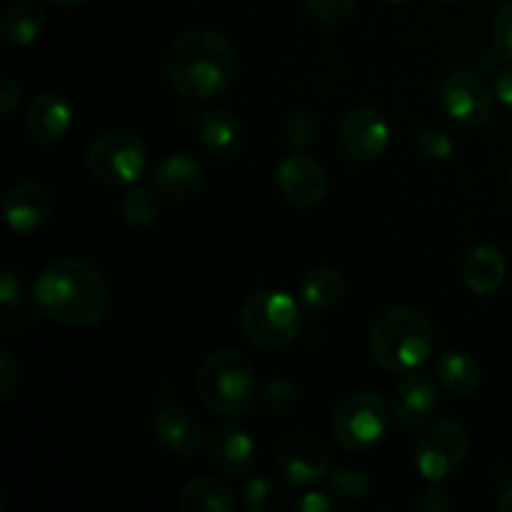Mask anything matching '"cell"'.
Listing matches in <instances>:
<instances>
[{"label": "cell", "instance_id": "obj_41", "mask_svg": "<svg viewBox=\"0 0 512 512\" xmlns=\"http://www.w3.org/2000/svg\"><path fill=\"white\" fill-rule=\"evenodd\" d=\"M508 193H510V198H512V168H510V173H508Z\"/></svg>", "mask_w": 512, "mask_h": 512}, {"label": "cell", "instance_id": "obj_33", "mask_svg": "<svg viewBox=\"0 0 512 512\" xmlns=\"http://www.w3.org/2000/svg\"><path fill=\"white\" fill-rule=\"evenodd\" d=\"M493 50L500 60L512 63V3H505L493 20Z\"/></svg>", "mask_w": 512, "mask_h": 512}, {"label": "cell", "instance_id": "obj_16", "mask_svg": "<svg viewBox=\"0 0 512 512\" xmlns=\"http://www.w3.org/2000/svg\"><path fill=\"white\" fill-rule=\"evenodd\" d=\"M393 418L405 428L428 423L440 408V390L435 380L425 375H408L393 393Z\"/></svg>", "mask_w": 512, "mask_h": 512}, {"label": "cell", "instance_id": "obj_1", "mask_svg": "<svg viewBox=\"0 0 512 512\" xmlns=\"http://www.w3.org/2000/svg\"><path fill=\"white\" fill-rule=\"evenodd\" d=\"M240 58L233 40L208 25L183 30L165 53V75L180 98L203 103L233 88Z\"/></svg>", "mask_w": 512, "mask_h": 512}, {"label": "cell", "instance_id": "obj_34", "mask_svg": "<svg viewBox=\"0 0 512 512\" xmlns=\"http://www.w3.org/2000/svg\"><path fill=\"white\" fill-rule=\"evenodd\" d=\"M20 385V365L8 348L0 350V400H10Z\"/></svg>", "mask_w": 512, "mask_h": 512}, {"label": "cell", "instance_id": "obj_39", "mask_svg": "<svg viewBox=\"0 0 512 512\" xmlns=\"http://www.w3.org/2000/svg\"><path fill=\"white\" fill-rule=\"evenodd\" d=\"M498 510L500 512H512V480L508 485L503 488V493H500L498 498Z\"/></svg>", "mask_w": 512, "mask_h": 512}, {"label": "cell", "instance_id": "obj_29", "mask_svg": "<svg viewBox=\"0 0 512 512\" xmlns=\"http://www.w3.org/2000/svg\"><path fill=\"white\" fill-rule=\"evenodd\" d=\"M368 478L355 468H338L328 478V493L338 500L340 505H353L368 495Z\"/></svg>", "mask_w": 512, "mask_h": 512}, {"label": "cell", "instance_id": "obj_37", "mask_svg": "<svg viewBox=\"0 0 512 512\" xmlns=\"http://www.w3.org/2000/svg\"><path fill=\"white\" fill-rule=\"evenodd\" d=\"M415 508L420 512H445L450 508V500L440 488H428L415 500Z\"/></svg>", "mask_w": 512, "mask_h": 512}, {"label": "cell", "instance_id": "obj_22", "mask_svg": "<svg viewBox=\"0 0 512 512\" xmlns=\"http://www.w3.org/2000/svg\"><path fill=\"white\" fill-rule=\"evenodd\" d=\"M180 510L185 512H233L235 493L220 478H195L180 490Z\"/></svg>", "mask_w": 512, "mask_h": 512}, {"label": "cell", "instance_id": "obj_3", "mask_svg": "<svg viewBox=\"0 0 512 512\" xmlns=\"http://www.w3.org/2000/svg\"><path fill=\"white\" fill-rule=\"evenodd\" d=\"M370 355L388 373H413L430 358L435 333L420 310L400 305L380 315L370 328Z\"/></svg>", "mask_w": 512, "mask_h": 512}, {"label": "cell", "instance_id": "obj_27", "mask_svg": "<svg viewBox=\"0 0 512 512\" xmlns=\"http://www.w3.org/2000/svg\"><path fill=\"white\" fill-rule=\"evenodd\" d=\"M245 508L253 512H273L280 510L285 503V488L280 480L273 475H258V478L248 480L243 490Z\"/></svg>", "mask_w": 512, "mask_h": 512}, {"label": "cell", "instance_id": "obj_10", "mask_svg": "<svg viewBox=\"0 0 512 512\" xmlns=\"http://www.w3.org/2000/svg\"><path fill=\"white\" fill-rule=\"evenodd\" d=\"M340 148L355 163H373L388 150L390 123L375 105H358L340 123Z\"/></svg>", "mask_w": 512, "mask_h": 512}, {"label": "cell", "instance_id": "obj_14", "mask_svg": "<svg viewBox=\"0 0 512 512\" xmlns=\"http://www.w3.org/2000/svg\"><path fill=\"white\" fill-rule=\"evenodd\" d=\"M55 213V198L45 185L40 183H20L5 195L3 215L5 223L15 233H35L45 228Z\"/></svg>", "mask_w": 512, "mask_h": 512}, {"label": "cell", "instance_id": "obj_21", "mask_svg": "<svg viewBox=\"0 0 512 512\" xmlns=\"http://www.w3.org/2000/svg\"><path fill=\"white\" fill-rule=\"evenodd\" d=\"M508 273V260L493 245H480L470 250V255L463 263V280L470 293L490 295L500 288Z\"/></svg>", "mask_w": 512, "mask_h": 512}, {"label": "cell", "instance_id": "obj_18", "mask_svg": "<svg viewBox=\"0 0 512 512\" xmlns=\"http://www.w3.org/2000/svg\"><path fill=\"white\" fill-rule=\"evenodd\" d=\"M153 185L163 198L168 200H190L203 190L205 170L200 160L190 155H168L160 160L153 173Z\"/></svg>", "mask_w": 512, "mask_h": 512}, {"label": "cell", "instance_id": "obj_25", "mask_svg": "<svg viewBox=\"0 0 512 512\" xmlns=\"http://www.w3.org/2000/svg\"><path fill=\"white\" fill-rule=\"evenodd\" d=\"M3 38L13 45H30L43 30V8L35 0H18L3 13Z\"/></svg>", "mask_w": 512, "mask_h": 512}, {"label": "cell", "instance_id": "obj_32", "mask_svg": "<svg viewBox=\"0 0 512 512\" xmlns=\"http://www.w3.org/2000/svg\"><path fill=\"white\" fill-rule=\"evenodd\" d=\"M310 15L323 25H338L353 15L358 0H305Z\"/></svg>", "mask_w": 512, "mask_h": 512}, {"label": "cell", "instance_id": "obj_20", "mask_svg": "<svg viewBox=\"0 0 512 512\" xmlns=\"http://www.w3.org/2000/svg\"><path fill=\"white\" fill-rule=\"evenodd\" d=\"M345 278L333 265H318L300 280V303L310 313H330L343 303Z\"/></svg>", "mask_w": 512, "mask_h": 512}, {"label": "cell", "instance_id": "obj_12", "mask_svg": "<svg viewBox=\"0 0 512 512\" xmlns=\"http://www.w3.org/2000/svg\"><path fill=\"white\" fill-rule=\"evenodd\" d=\"M278 465L283 478L290 485L308 488V485L320 483L330 473V453L323 440L315 438L313 433L295 430L285 435L278 445Z\"/></svg>", "mask_w": 512, "mask_h": 512}, {"label": "cell", "instance_id": "obj_13", "mask_svg": "<svg viewBox=\"0 0 512 512\" xmlns=\"http://www.w3.org/2000/svg\"><path fill=\"white\" fill-rule=\"evenodd\" d=\"M150 433L155 443L173 458H195L203 445L200 420L180 405H160L150 420Z\"/></svg>", "mask_w": 512, "mask_h": 512}, {"label": "cell", "instance_id": "obj_7", "mask_svg": "<svg viewBox=\"0 0 512 512\" xmlns=\"http://www.w3.org/2000/svg\"><path fill=\"white\" fill-rule=\"evenodd\" d=\"M388 430V408L375 393H353L333 415V438L348 453H368Z\"/></svg>", "mask_w": 512, "mask_h": 512}, {"label": "cell", "instance_id": "obj_43", "mask_svg": "<svg viewBox=\"0 0 512 512\" xmlns=\"http://www.w3.org/2000/svg\"><path fill=\"white\" fill-rule=\"evenodd\" d=\"M380 3H405V0H380Z\"/></svg>", "mask_w": 512, "mask_h": 512}, {"label": "cell", "instance_id": "obj_8", "mask_svg": "<svg viewBox=\"0 0 512 512\" xmlns=\"http://www.w3.org/2000/svg\"><path fill=\"white\" fill-rule=\"evenodd\" d=\"M470 450V433L460 420H440L420 438L415 450L418 473L430 485H438L458 473Z\"/></svg>", "mask_w": 512, "mask_h": 512}, {"label": "cell", "instance_id": "obj_15", "mask_svg": "<svg viewBox=\"0 0 512 512\" xmlns=\"http://www.w3.org/2000/svg\"><path fill=\"white\" fill-rule=\"evenodd\" d=\"M70 125H73V110H70L68 100L53 90L35 95L25 113V130H28L30 140L35 145H45V148L58 145L68 135Z\"/></svg>", "mask_w": 512, "mask_h": 512}, {"label": "cell", "instance_id": "obj_36", "mask_svg": "<svg viewBox=\"0 0 512 512\" xmlns=\"http://www.w3.org/2000/svg\"><path fill=\"white\" fill-rule=\"evenodd\" d=\"M23 100V85L15 78L3 80V93H0V110H3V118H10L15 113V108Z\"/></svg>", "mask_w": 512, "mask_h": 512}, {"label": "cell", "instance_id": "obj_24", "mask_svg": "<svg viewBox=\"0 0 512 512\" xmlns=\"http://www.w3.org/2000/svg\"><path fill=\"white\" fill-rule=\"evenodd\" d=\"M0 303H3V320L13 333H23L33 325V305H30L25 283L13 268H5L0 275Z\"/></svg>", "mask_w": 512, "mask_h": 512}, {"label": "cell", "instance_id": "obj_9", "mask_svg": "<svg viewBox=\"0 0 512 512\" xmlns=\"http://www.w3.org/2000/svg\"><path fill=\"white\" fill-rule=\"evenodd\" d=\"M495 90L475 70H453L443 78L438 88V100L443 113L458 128L475 130L485 125L493 115Z\"/></svg>", "mask_w": 512, "mask_h": 512}, {"label": "cell", "instance_id": "obj_42", "mask_svg": "<svg viewBox=\"0 0 512 512\" xmlns=\"http://www.w3.org/2000/svg\"><path fill=\"white\" fill-rule=\"evenodd\" d=\"M435 3H440V5H453V3H458V0H435Z\"/></svg>", "mask_w": 512, "mask_h": 512}, {"label": "cell", "instance_id": "obj_35", "mask_svg": "<svg viewBox=\"0 0 512 512\" xmlns=\"http://www.w3.org/2000/svg\"><path fill=\"white\" fill-rule=\"evenodd\" d=\"M338 500L333 498L330 493H318V490H310V493H305L303 498L295 503V510L298 512H330L338 508Z\"/></svg>", "mask_w": 512, "mask_h": 512}, {"label": "cell", "instance_id": "obj_26", "mask_svg": "<svg viewBox=\"0 0 512 512\" xmlns=\"http://www.w3.org/2000/svg\"><path fill=\"white\" fill-rule=\"evenodd\" d=\"M120 218L133 228H150L158 223L160 205L155 195L145 188H130L118 203Z\"/></svg>", "mask_w": 512, "mask_h": 512}, {"label": "cell", "instance_id": "obj_28", "mask_svg": "<svg viewBox=\"0 0 512 512\" xmlns=\"http://www.w3.org/2000/svg\"><path fill=\"white\" fill-rule=\"evenodd\" d=\"M298 400H300V390L293 380L275 378L265 385L263 393H260V398H258V403H260V410H263L265 415H270V418H278V415H288L290 410L298 405Z\"/></svg>", "mask_w": 512, "mask_h": 512}, {"label": "cell", "instance_id": "obj_11", "mask_svg": "<svg viewBox=\"0 0 512 512\" xmlns=\"http://www.w3.org/2000/svg\"><path fill=\"white\" fill-rule=\"evenodd\" d=\"M275 185L290 205L313 208L328 195V173L313 155L293 150L275 165Z\"/></svg>", "mask_w": 512, "mask_h": 512}, {"label": "cell", "instance_id": "obj_31", "mask_svg": "<svg viewBox=\"0 0 512 512\" xmlns=\"http://www.w3.org/2000/svg\"><path fill=\"white\" fill-rule=\"evenodd\" d=\"M418 150L423 158L433 160V163H443V160H448L455 150L453 133H450L445 125H430V128H425L423 133H420Z\"/></svg>", "mask_w": 512, "mask_h": 512}, {"label": "cell", "instance_id": "obj_6", "mask_svg": "<svg viewBox=\"0 0 512 512\" xmlns=\"http://www.w3.org/2000/svg\"><path fill=\"white\" fill-rule=\"evenodd\" d=\"M85 160L95 180L110 188H128L145 173L148 148L130 130H108L90 143Z\"/></svg>", "mask_w": 512, "mask_h": 512}, {"label": "cell", "instance_id": "obj_23", "mask_svg": "<svg viewBox=\"0 0 512 512\" xmlns=\"http://www.w3.org/2000/svg\"><path fill=\"white\" fill-rule=\"evenodd\" d=\"M435 378L448 393L470 395L483 383V368L478 360L460 350H450L435 363Z\"/></svg>", "mask_w": 512, "mask_h": 512}, {"label": "cell", "instance_id": "obj_38", "mask_svg": "<svg viewBox=\"0 0 512 512\" xmlns=\"http://www.w3.org/2000/svg\"><path fill=\"white\" fill-rule=\"evenodd\" d=\"M493 90H495V98L500 100V105L512 113V68L500 70L498 78H495Z\"/></svg>", "mask_w": 512, "mask_h": 512}, {"label": "cell", "instance_id": "obj_19", "mask_svg": "<svg viewBox=\"0 0 512 512\" xmlns=\"http://www.w3.org/2000/svg\"><path fill=\"white\" fill-rule=\"evenodd\" d=\"M198 138L210 158L230 160L243 145V128L230 110L213 108L198 120Z\"/></svg>", "mask_w": 512, "mask_h": 512}, {"label": "cell", "instance_id": "obj_2", "mask_svg": "<svg viewBox=\"0 0 512 512\" xmlns=\"http://www.w3.org/2000/svg\"><path fill=\"white\" fill-rule=\"evenodd\" d=\"M40 313L63 328H93L110 308V288L103 273L85 260H55L35 283Z\"/></svg>", "mask_w": 512, "mask_h": 512}, {"label": "cell", "instance_id": "obj_40", "mask_svg": "<svg viewBox=\"0 0 512 512\" xmlns=\"http://www.w3.org/2000/svg\"><path fill=\"white\" fill-rule=\"evenodd\" d=\"M48 3L63 5V8H73V5H83V3H88V0H48Z\"/></svg>", "mask_w": 512, "mask_h": 512}, {"label": "cell", "instance_id": "obj_17", "mask_svg": "<svg viewBox=\"0 0 512 512\" xmlns=\"http://www.w3.org/2000/svg\"><path fill=\"white\" fill-rule=\"evenodd\" d=\"M210 460L225 475H245L255 463V440L235 423L215 425L210 433Z\"/></svg>", "mask_w": 512, "mask_h": 512}, {"label": "cell", "instance_id": "obj_30", "mask_svg": "<svg viewBox=\"0 0 512 512\" xmlns=\"http://www.w3.org/2000/svg\"><path fill=\"white\" fill-rule=\"evenodd\" d=\"M283 135L293 150H305L318 138V120L308 110H293L283 123Z\"/></svg>", "mask_w": 512, "mask_h": 512}, {"label": "cell", "instance_id": "obj_4", "mask_svg": "<svg viewBox=\"0 0 512 512\" xmlns=\"http://www.w3.org/2000/svg\"><path fill=\"white\" fill-rule=\"evenodd\" d=\"M198 393L213 413L245 415L258 403L253 363L238 350L208 355L198 373Z\"/></svg>", "mask_w": 512, "mask_h": 512}, {"label": "cell", "instance_id": "obj_5", "mask_svg": "<svg viewBox=\"0 0 512 512\" xmlns=\"http://www.w3.org/2000/svg\"><path fill=\"white\" fill-rule=\"evenodd\" d=\"M300 305L283 290H258L240 310V330L245 340L260 350H280L300 333Z\"/></svg>", "mask_w": 512, "mask_h": 512}]
</instances>
